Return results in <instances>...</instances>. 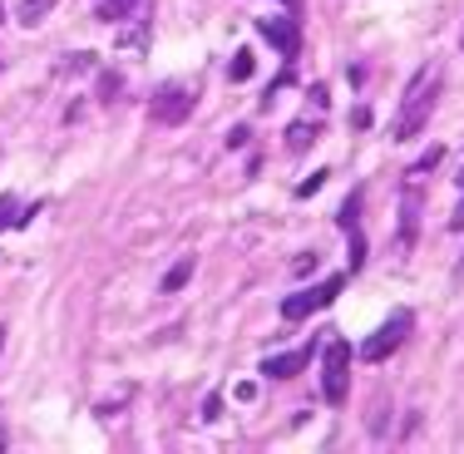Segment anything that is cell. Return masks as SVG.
<instances>
[{"label": "cell", "mask_w": 464, "mask_h": 454, "mask_svg": "<svg viewBox=\"0 0 464 454\" xmlns=\"http://www.w3.org/2000/svg\"><path fill=\"white\" fill-rule=\"evenodd\" d=\"M435 99H440V70H435V64H425V70H415V80L405 84L401 104H395L391 139H395V143H411L420 129L430 124V114H435Z\"/></svg>", "instance_id": "cell-1"}, {"label": "cell", "mask_w": 464, "mask_h": 454, "mask_svg": "<svg viewBox=\"0 0 464 454\" xmlns=\"http://www.w3.org/2000/svg\"><path fill=\"white\" fill-rule=\"evenodd\" d=\"M322 395L326 405H341L351 395V346L346 341H326V356H322Z\"/></svg>", "instance_id": "cell-2"}, {"label": "cell", "mask_w": 464, "mask_h": 454, "mask_svg": "<svg viewBox=\"0 0 464 454\" xmlns=\"http://www.w3.org/2000/svg\"><path fill=\"white\" fill-rule=\"evenodd\" d=\"M411 326H415V316L411 312H391V321H385L381 331L361 346V361H385V356H395V351L405 346V336H411Z\"/></svg>", "instance_id": "cell-3"}, {"label": "cell", "mask_w": 464, "mask_h": 454, "mask_svg": "<svg viewBox=\"0 0 464 454\" xmlns=\"http://www.w3.org/2000/svg\"><path fill=\"white\" fill-rule=\"evenodd\" d=\"M193 104H198V94L188 90V84H163L149 104V119L153 124H183V119L193 114Z\"/></svg>", "instance_id": "cell-4"}, {"label": "cell", "mask_w": 464, "mask_h": 454, "mask_svg": "<svg viewBox=\"0 0 464 454\" xmlns=\"http://www.w3.org/2000/svg\"><path fill=\"white\" fill-rule=\"evenodd\" d=\"M341 286H346V282H341V276H326L322 286H306V292L286 296V302H282V316H286V321H302V316L322 312V306H331V302H336V296H341Z\"/></svg>", "instance_id": "cell-5"}, {"label": "cell", "mask_w": 464, "mask_h": 454, "mask_svg": "<svg viewBox=\"0 0 464 454\" xmlns=\"http://www.w3.org/2000/svg\"><path fill=\"white\" fill-rule=\"evenodd\" d=\"M306 365H312V346L286 351V356H267L262 361V375H267V381H292L296 371H306Z\"/></svg>", "instance_id": "cell-6"}, {"label": "cell", "mask_w": 464, "mask_h": 454, "mask_svg": "<svg viewBox=\"0 0 464 454\" xmlns=\"http://www.w3.org/2000/svg\"><path fill=\"white\" fill-rule=\"evenodd\" d=\"M257 30H262V35H267L282 54H296V25H292V20H262Z\"/></svg>", "instance_id": "cell-7"}, {"label": "cell", "mask_w": 464, "mask_h": 454, "mask_svg": "<svg viewBox=\"0 0 464 454\" xmlns=\"http://www.w3.org/2000/svg\"><path fill=\"white\" fill-rule=\"evenodd\" d=\"M306 143H316V124H306V119H302V124H292V129H286V149H292V153H302Z\"/></svg>", "instance_id": "cell-8"}, {"label": "cell", "mask_w": 464, "mask_h": 454, "mask_svg": "<svg viewBox=\"0 0 464 454\" xmlns=\"http://www.w3.org/2000/svg\"><path fill=\"white\" fill-rule=\"evenodd\" d=\"M188 276H193V257H183L179 267H169V276H163V292H183Z\"/></svg>", "instance_id": "cell-9"}, {"label": "cell", "mask_w": 464, "mask_h": 454, "mask_svg": "<svg viewBox=\"0 0 464 454\" xmlns=\"http://www.w3.org/2000/svg\"><path fill=\"white\" fill-rule=\"evenodd\" d=\"M50 5L54 0H25V5H20V20H25V25H40V20L50 15Z\"/></svg>", "instance_id": "cell-10"}, {"label": "cell", "mask_w": 464, "mask_h": 454, "mask_svg": "<svg viewBox=\"0 0 464 454\" xmlns=\"http://www.w3.org/2000/svg\"><path fill=\"white\" fill-rule=\"evenodd\" d=\"M227 80H232V84H242V80H252V54H247V50H237V60H232V70H227Z\"/></svg>", "instance_id": "cell-11"}, {"label": "cell", "mask_w": 464, "mask_h": 454, "mask_svg": "<svg viewBox=\"0 0 464 454\" xmlns=\"http://www.w3.org/2000/svg\"><path fill=\"white\" fill-rule=\"evenodd\" d=\"M119 90H124V80H119V74H99V99H104V104H114Z\"/></svg>", "instance_id": "cell-12"}, {"label": "cell", "mask_w": 464, "mask_h": 454, "mask_svg": "<svg viewBox=\"0 0 464 454\" xmlns=\"http://www.w3.org/2000/svg\"><path fill=\"white\" fill-rule=\"evenodd\" d=\"M129 5H134V0H99V15H104V20H114V15H124Z\"/></svg>", "instance_id": "cell-13"}, {"label": "cell", "mask_w": 464, "mask_h": 454, "mask_svg": "<svg viewBox=\"0 0 464 454\" xmlns=\"http://www.w3.org/2000/svg\"><path fill=\"white\" fill-rule=\"evenodd\" d=\"M450 232H464V173H459V203L450 213Z\"/></svg>", "instance_id": "cell-14"}, {"label": "cell", "mask_w": 464, "mask_h": 454, "mask_svg": "<svg viewBox=\"0 0 464 454\" xmlns=\"http://www.w3.org/2000/svg\"><path fill=\"white\" fill-rule=\"evenodd\" d=\"M10 223H20V217H15V198H0V227H10Z\"/></svg>", "instance_id": "cell-15"}, {"label": "cell", "mask_w": 464, "mask_h": 454, "mask_svg": "<svg viewBox=\"0 0 464 454\" xmlns=\"http://www.w3.org/2000/svg\"><path fill=\"white\" fill-rule=\"evenodd\" d=\"M455 286H464V262H459V267H455Z\"/></svg>", "instance_id": "cell-16"}, {"label": "cell", "mask_w": 464, "mask_h": 454, "mask_svg": "<svg viewBox=\"0 0 464 454\" xmlns=\"http://www.w3.org/2000/svg\"><path fill=\"white\" fill-rule=\"evenodd\" d=\"M459 50H464V35H459Z\"/></svg>", "instance_id": "cell-17"}, {"label": "cell", "mask_w": 464, "mask_h": 454, "mask_svg": "<svg viewBox=\"0 0 464 454\" xmlns=\"http://www.w3.org/2000/svg\"><path fill=\"white\" fill-rule=\"evenodd\" d=\"M0 346H5V341H0Z\"/></svg>", "instance_id": "cell-18"}]
</instances>
